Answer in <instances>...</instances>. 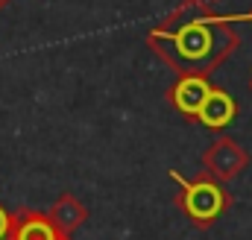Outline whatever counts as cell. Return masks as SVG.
<instances>
[{
  "label": "cell",
  "instance_id": "cell-1",
  "mask_svg": "<svg viewBox=\"0 0 252 240\" xmlns=\"http://www.w3.org/2000/svg\"><path fill=\"white\" fill-rule=\"evenodd\" d=\"M150 50L176 76H211L241 47L229 15H214L208 0H182L147 35Z\"/></svg>",
  "mask_w": 252,
  "mask_h": 240
},
{
  "label": "cell",
  "instance_id": "cell-2",
  "mask_svg": "<svg viewBox=\"0 0 252 240\" xmlns=\"http://www.w3.org/2000/svg\"><path fill=\"white\" fill-rule=\"evenodd\" d=\"M170 179L179 181L176 205L182 208V214L188 217L190 223L199 226V229L214 226L223 217V211L229 208V202H232V196L223 187V181H217L214 176H208V173H202L196 179H188V181L182 179L179 173H170Z\"/></svg>",
  "mask_w": 252,
  "mask_h": 240
},
{
  "label": "cell",
  "instance_id": "cell-3",
  "mask_svg": "<svg viewBox=\"0 0 252 240\" xmlns=\"http://www.w3.org/2000/svg\"><path fill=\"white\" fill-rule=\"evenodd\" d=\"M202 167L208 176H214L217 181H232L238 179L247 167H250V152L232 141V138H217L205 152H202Z\"/></svg>",
  "mask_w": 252,
  "mask_h": 240
},
{
  "label": "cell",
  "instance_id": "cell-4",
  "mask_svg": "<svg viewBox=\"0 0 252 240\" xmlns=\"http://www.w3.org/2000/svg\"><path fill=\"white\" fill-rule=\"evenodd\" d=\"M208 91H211L208 76H179L176 85L167 91V100H170V106H173L185 120L196 123V115H199V109H202Z\"/></svg>",
  "mask_w": 252,
  "mask_h": 240
},
{
  "label": "cell",
  "instance_id": "cell-5",
  "mask_svg": "<svg viewBox=\"0 0 252 240\" xmlns=\"http://www.w3.org/2000/svg\"><path fill=\"white\" fill-rule=\"evenodd\" d=\"M235 115H238L235 97H232L226 88L211 85V91H208V97H205L199 115H196V123L205 126V129H211V132H220V129H226V126L235 120Z\"/></svg>",
  "mask_w": 252,
  "mask_h": 240
},
{
  "label": "cell",
  "instance_id": "cell-6",
  "mask_svg": "<svg viewBox=\"0 0 252 240\" xmlns=\"http://www.w3.org/2000/svg\"><path fill=\"white\" fill-rule=\"evenodd\" d=\"M47 217H50V223L56 226V232L59 235H73L85 220H88V208L82 205V199H76L73 193H62L50 208H47Z\"/></svg>",
  "mask_w": 252,
  "mask_h": 240
},
{
  "label": "cell",
  "instance_id": "cell-7",
  "mask_svg": "<svg viewBox=\"0 0 252 240\" xmlns=\"http://www.w3.org/2000/svg\"><path fill=\"white\" fill-rule=\"evenodd\" d=\"M62 235L41 211H21L15 214V235L12 240H59Z\"/></svg>",
  "mask_w": 252,
  "mask_h": 240
},
{
  "label": "cell",
  "instance_id": "cell-8",
  "mask_svg": "<svg viewBox=\"0 0 252 240\" xmlns=\"http://www.w3.org/2000/svg\"><path fill=\"white\" fill-rule=\"evenodd\" d=\"M12 235H15V214H9L0 205V240H12Z\"/></svg>",
  "mask_w": 252,
  "mask_h": 240
},
{
  "label": "cell",
  "instance_id": "cell-9",
  "mask_svg": "<svg viewBox=\"0 0 252 240\" xmlns=\"http://www.w3.org/2000/svg\"><path fill=\"white\" fill-rule=\"evenodd\" d=\"M232 21H252V12H247V15H229Z\"/></svg>",
  "mask_w": 252,
  "mask_h": 240
},
{
  "label": "cell",
  "instance_id": "cell-10",
  "mask_svg": "<svg viewBox=\"0 0 252 240\" xmlns=\"http://www.w3.org/2000/svg\"><path fill=\"white\" fill-rule=\"evenodd\" d=\"M6 3H12V0H0V9H3V6H6Z\"/></svg>",
  "mask_w": 252,
  "mask_h": 240
},
{
  "label": "cell",
  "instance_id": "cell-11",
  "mask_svg": "<svg viewBox=\"0 0 252 240\" xmlns=\"http://www.w3.org/2000/svg\"><path fill=\"white\" fill-rule=\"evenodd\" d=\"M59 240H70V238H67V235H62V238H59Z\"/></svg>",
  "mask_w": 252,
  "mask_h": 240
},
{
  "label": "cell",
  "instance_id": "cell-12",
  "mask_svg": "<svg viewBox=\"0 0 252 240\" xmlns=\"http://www.w3.org/2000/svg\"><path fill=\"white\" fill-rule=\"evenodd\" d=\"M250 91H252V73H250Z\"/></svg>",
  "mask_w": 252,
  "mask_h": 240
},
{
  "label": "cell",
  "instance_id": "cell-13",
  "mask_svg": "<svg viewBox=\"0 0 252 240\" xmlns=\"http://www.w3.org/2000/svg\"><path fill=\"white\" fill-rule=\"evenodd\" d=\"M208 3H214V0H208Z\"/></svg>",
  "mask_w": 252,
  "mask_h": 240
}]
</instances>
